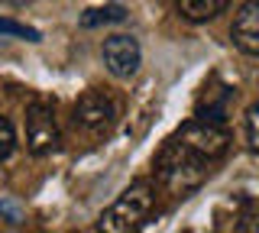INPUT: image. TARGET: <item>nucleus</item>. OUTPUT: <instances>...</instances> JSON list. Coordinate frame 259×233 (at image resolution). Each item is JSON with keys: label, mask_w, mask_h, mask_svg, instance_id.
<instances>
[{"label": "nucleus", "mask_w": 259, "mask_h": 233, "mask_svg": "<svg viewBox=\"0 0 259 233\" xmlns=\"http://www.w3.org/2000/svg\"><path fill=\"white\" fill-rule=\"evenodd\" d=\"M210 159H204L201 152L188 149L182 139L168 136L162 143V149L156 152V162H152V172H156V184L165 195L172 198H188L191 191H198L201 184L207 181L210 175Z\"/></svg>", "instance_id": "nucleus-1"}, {"label": "nucleus", "mask_w": 259, "mask_h": 233, "mask_svg": "<svg viewBox=\"0 0 259 233\" xmlns=\"http://www.w3.org/2000/svg\"><path fill=\"white\" fill-rule=\"evenodd\" d=\"M156 198H159V184L152 181H133L130 188H123L117 195V201L97 217V230L104 233H130V230H140L146 220L156 211Z\"/></svg>", "instance_id": "nucleus-2"}, {"label": "nucleus", "mask_w": 259, "mask_h": 233, "mask_svg": "<svg viewBox=\"0 0 259 233\" xmlns=\"http://www.w3.org/2000/svg\"><path fill=\"white\" fill-rule=\"evenodd\" d=\"M117 117H120L117 101H113L110 94H104V91H84L75 101V110H71L75 126L81 133L94 136V139L110 136V130L117 126Z\"/></svg>", "instance_id": "nucleus-3"}, {"label": "nucleus", "mask_w": 259, "mask_h": 233, "mask_svg": "<svg viewBox=\"0 0 259 233\" xmlns=\"http://www.w3.org/2000/svg\"><path fill=\"white\" fill-rule=\"evenodd\" d=\"M172 136H175V139H182L188 149L201 152V156L210 159V162L224 159L227 149H230V130H227L224 123H214V120H204V117L182 123Z\"/></svg>", "instance_id": "nucleus-4"}, {"label": "nucleus", "mask_w": 259, "mask_h": 233, "mask_svg": "<svg viewBox=\"0 0 259 233\" xmlns=\"http://www.w3.org/2000/svg\"><path fill=\"white\" fill-rule=\"evenodd\" d=\"M62 143V130L59 120H55V110L49 104L32 101L26 107V146L32 156H49L55 152Z\"/></svg>", "instance_id": "nucleus-5"}, {"label": "nucleus", "mask_w": 259, "mask_h": 233, "mask_svg": "<svg viewBox=\"0 0 259 233\" xmlns=\"http://www.w3.org/2000/svg\"><path fill=\"white\" fill-rule=\"evenodd\" d=\"M104 65L113 78H133L143 65V49L136 42V36H126V33H117V36H107L104 39Z\"/></svg>", "instance_id": "nucleus-6"}, {"label": "nucleus", "mask_w": 259, "mask_h": 233, "mask_svg": "<svg viewBox=\"0 0 259 233\" xmlns=\"http://www.w3.org/2000/svg\"><path fill=\"white\" fill-rule=\"evenodd\" d=\"M230 39L240 52L256 55L259 59V0H246L237 13H233Z\"/></svg>", "instance_id": "nucleus-7"}, {"label": "nucleus", "mask_w": 259, "mask_h": 233, "mask_svg": "<svg viewBox=\"0 0 259 233\" xmlns=\"http://www.w3.org/2000/svg\"><path fill=\"white\" fill-rule=\"evenodd\" d=\"M175 7L188 23H207V20L221 17L230 7V0H175Z\"/></svg>", "instance_id": "nucleus-8"}, {"label": "nucleus", "mask_w": 259, "mask_h": 233, "mask_svg": "<svg viewBox=\"0 0 259 233\" xmlns=\"http://www.w3.org/2000/svg\"><path fill=\"white\" fill-rule=\"evenodd\" d=\"M126 10L120 4H107V7H91V10L81 13V26L94 29V26H110V23H123Z\"/></svg>", "instance_id": "nucleus-9"}, {"label": "nucleus", "mask_w": 259, "mask_h": 233, "mask_svg": "<svg viewBox=\"0 0 259 233\" xmlns=\"http://www.w3.org/2000/svg\"><path fill=\"white\" fill-rule=\"evenodd\" d=\"M237 233H259V198H240V207L233 214Z\"/></svg>", "instance_id": "nucleus-10"}, {"label": "nucleus", "mask_w": 259, "mask_h": 233, "mask_svg": "<svg viewBox=\"0 0 259 233\" xmlns=\"http://www.w3.org/2000/svg\"><path fill=\"white\" fill-rule=\"evenodd\" d=\"M0 36H16V39H26V42H39L42 39V33L39 29L26 26V23H16V20H0Z\"/></svg>", "instance_id": "nucleus-11"}, {"label": "nucleus", "mask_w": 259, "mask_h": 233, "mask_svg": "<svg viewBox=\"0 0 259 233\" xmlns=\"http://www.w3.org/2000/svg\"><path fill=\"white\" fill-rule=\"evenodd\" d=\"M13 149H16V130L7 117H0V162L13 156Z\"/></svg>", "instance_id": "nucleus-12"}, {"label": "nucleus", "mask_w": 259, "mask_h": 233, "mask_svg": "<svg viewBox=\"0 0 259 233\" xmlns=\"http://www.w3.org/2000/svg\"><path fill=\"white\" fill-rule=\"evenodd\" d=\"M246 143H249V149L259 152V104H253V107L246 110Z\"/></svg>", "instance_id": "nucleus-13"}, {"label": "nucleus", "mask_w": 259, "mask_h": 233, "mask_svg": "<svg viewBox=\"0 0 259 233\" xmlns=\"http://www.w3.org/2000/svg\"><path fill=\"white\" fill-rule=\"evenodd\" d=\"M7 4H13V7H29V4H36V0H7Z\"/></svg>", "instance_id": "nucleus-14"}, {"label": "nucleus", "mask_w": 259, "mask_h": 233, "mask_svg": "<svg viewBox=\"0 0 259 233\" xmlns=\"http://www.w3.org/2000/svg\"><path fill=\"white\" fill-rule=\"evenodd\" d=\"M0 211H4V204H0Z\"/></svg>", "instance_id": "nucleus-15"}]
</instances>
